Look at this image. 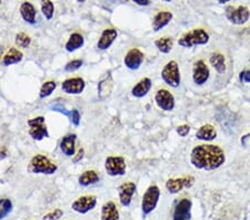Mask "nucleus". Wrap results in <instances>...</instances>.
I'll list each match as a JSON object with an SVG mask.
<instances>
[{"label":"nucleus","instance_id":"obj_1","mask_svg":"<svg viewBox=\"0 0 250 220\" xmlns=\"http://www.w3.org/2000/svg\"><path fill=\"white\" fill-rule=\"evenodd\" d=\"M226 162L225 150L213 143H201L192 148L190 163L199 170L213 171L219 169Z\"/></svg>","mask_w":250,"mask_h":220},{"label":"nucleus","instance_id":"obj_2","mask_svg":"<svg viewBox=\"0 0 250 220\" xmlns=\"http://www.w3.org/2000/svg\"><path fill=\"white\" fill-rule=\"evenodd\" d=\"M27 170L35 175H54L58 170V166L47 156L37 154L30 159Z\"/></svg>","mask_w":250,"mask_h":220},{"label":"nucleus","instance_id":"obj_3","mask_svg":"<svg viewBox=\"0 0 250 220\" xmlns=\"http://www.w3.org/2000/svg\"><path fill=\"white\" fill-rule=\"evenodd\" d=\"M210 40V36L206 31L204 28H196L188 33H185L178 39V45L183 48H193L197 46L207 45Z\"/></svg>","mask_w":250,"mask_h":220},{"label":"nucleus","instance_id":"obj_4","mask_svg":"<svg viewBox=\"0 0 250 220\" xmlns=\"http://www.w3.org/2000/svg\"><path fill=\"white\" fill-rule=\"evenodd\" d=\"M161 79L167 86L171 88H178L181 83V74L178 62L176 60H170L164 66L161 70Z\"/></svg>","mask_w":250,"mask_h":220},{"label":"nucleus","instance_id":"obj_5","mask_svg":"<svg viewBox=\"0 0 250 220\" xmlns=\"http://www.w3.org/2000/svg\"><path fill=\"white\" fill-rule=\"evenodd\" d=\"M27 125L29 127L28 134L35 141H42L45 138H49V131H48L43 116H37V117L28 119Z\"/></svg>","mask_w":250,"mask_h":220},{"label":"nucleus","instance_id":"obj_6","mask_svg":"<svg viewBox=\"0 0 250 220\" xmlns=\"http://www.w3.org/2000/svg\"><path fill=\"white\" fill-rule=\"evenodd\" d=\"M160 189L157 185H151L147 188L141 200V210L143 214L147 216L154 211L159 202Z\"/></svg>","mask_w":250,"mask_h":220},{"label":"nucleus","instance_id":"obj_7","mask_svg":"<svg viewBox=\"0 0 250 220\" xmlns=\"http://www.w3.org/2000/svg\"><path fill=\"white\" fill-rule=\"evenodd\" d=\"M104 170L110 177H120L126 174L127 163L123 156H108L104 160Z\"/></svg>","mask_w":250,"mask_h":220},{"label":"nucleus","instance_id":"obj_8","mask_svg":"<svg viewBox=\"0 0 250 220\" xmlns=\"http://www.w3.org/2000/svg\"><path fill=\"white\" fill-rule=\"evenodd\" d=\"M225 15L226 18L228 19V21H230L232 25L236 26L245 25L250 18V11L246 6H229L226 8Z\"/></svg>","mask_w":250,"mask_h":220},{"label":"nucleus","instance_id":"obj_9","mask_svg":"<svg viewBox=\"0 0 250 220\" xmlns=\"http://www.w3.org/2000/svg\"><path fill=\"white\" fill-rule=\"evenodd\" d=\"M195 177L192 176H185V177L169 178L166 181V189L169 194H179L184 189H189L195 185Z\"/></svg>","mask_w":250,"mask_h":220},{"label":"nucleus","instance_id":"obj_10","mask_svg":"<svg viewBox=\"0 0 250 220\" xmlns=\"http://www.w3.org/2000/svg\"><path fill=\"white\" fill-rule=\"evenodd\" d=\"M155 102L159 109L164 111H172L176 107V99L167 89H158L155 94Z\"/></svg>","mask_w":250,"mask_h":220},{"label":"nucleus","instance_id":"obj_11","mask_svg":"<svg viewBox=\"0 0 250 220\" xmlns=\"http://www.w3.org/2000/svg\"><path fill=\"white\" fill-rule=\"evenodd\" d=\"M210 78V69L204 60H197L192 67V81L196 86H204Z\"/></svg>","mask_w":250,"mask_h":220},{"label":"nucleus","instance_id":"obj_12","mask_svg":"<svg viewBox=\"0 0 250 220\" xmlns=\"http://www.w3.org/2000/svg\"><path fill=\"white\" fill-rule=\"evenodd\" d=\"M97 206V197L94 195H84L78 197L71 203V209L77 214L84 215L94 210Z\"/></svg>","mask_w":250,"mask_h":220},{"label":"nucleus","instance_id":"obj_13","mask_svg":"<svg viewBox=\"0 0 250 220\" xmlns=\"http://www.w3.org/2000/svg\"><path fill=\"white\" fill-rule=\"evenodd\" d=\"M145 60V54L141 51L139 48H131L128 50V53L125 55L124 57V63L126 68L129 70H138L143 65Z\"/></svg>","mask_w":250,"mask_h":220},{"label":"nucleus","instance_id":"obj_14","mask_svg":"<svg viewBox=\"0 0 250 220\" xmlns=\"http://www.w3.org/2000/svg\"><path fill=\"white\" fill-rule=\"evenodd\" d=\"M86 88V82L82 77H71L62 82V90L67 95H80Z\"/></svg>","mask_w":250,"mask_h":220},{"label":"nucleus","instance_id":"obj_15","mask_svg":"<svg viewBox=\"0 0 250 220\" xmlns=\"http://www.w3.org/2000/svg\"><path fill=\"white\" fill-rule=\"evenodd\" d=\"M192 202L190 199L183 198L177 202L173 210L172 220H190Z\"/></svg>","mask_w":250,"mask_h":220},{"label":"nucleus","instance_id":"obj_16","mask_svg":"<svg viewBox=\"0 0 250 220\" xmlns=\"http://www.w3.org/2000/svg\"><path fill=\"white\" fill-rule=\"evenodd\" d=\"M137 186L135 182L127 181L122 183L118 187V196H119V201L124 207H129L131 203L132 197L136 193Z\"/></svg>","mask_w":250,"mask_h":220},{"label":"nucleus","instance_id":"obj_17","mask_svg":"<svg viewBox=\"0 0 250 220\" xmlns=\"http://www.w3.org/2000/svg\"><path fill=\"white\" fill-rule=\"evenodd\" d=\"M118 37V31L115 28H106L103 30L102 35L97 41V48L99 50H108L115 42V40Z\"/></svg>","mask_w":250,"mask_h":220},{"label":"nucleus","instance_id":"obj_18","mask_svg":"<svg viewBox=\"0 0 250 220\" xmlns=\"http://www.w3.org/2000/svg\"><path fill=\"white\" fill-rule=\"evenodd\" d=\"M76 142H77V135L76 134L64 135L60 140V150L66 157H74L76 154Z\"/></svg>","mask_w":250,"mask_h":220},{"label":"nucleus","instance_id":"obj_19","mask_svg":"<svg viewBox=\"0 0 250 220\" xmlns=\"http://www.w3.org/2000/svg\"><path fill=\"white\" fill-rule=\"evenodd\" d=\"M172 18H173L172 13H170V11L168 10H161L159 13H157L151 22L152 30H154L155 33H158V31L164 29L165 27L170 23Z\"/></svg>","mask_w":250,"mask_h":220},{"label":"nucleus","instance_id":"obj_20","mask_svg":"<svg viewBox=\"0 0 250 220\" xmlns=\"http://www.w3.org/2000/svg\"><path fill=\"white\" fill-rule=\"evenodd\" d=\"M19 13L22 20L29 25H35L37 20V10L30 1H23L19 8Z\"/></svg>","mask_w":250,"mask_h":220},{"label":"nucleus","instance_id":"obj_21","mask_svg":"<svg viewBox=\"0 0 250 220\" xmlns=\"http://www.w3.org/2000/svg\"><path fill=\"white\" fill-rule=\"evenodd\" d=\"M152 87V81L150 78H143L141 80H139L136 85L132 87L131 89V95L134 96L135 98L141 99L150 93Z\"/></svg>","mask_w":250,"mask_h":220},{"label":"nucleus","instance_id":"obj_22","mask_svg":"<svg viewBox=\"0 0 250 220\" xmlns=\"http://www.w3.org/2000/svg\"><path fill=\"white\" fill-rule=\"evenodd\" d=\"M217 130L210 123H206V125L201 126L196 133V138L201 141L210 142L212 140L217 138Z\"/></svg>","mask_w":250,"mask_h":220},{"label":"nucleus","instance_id":"obj_23","mask_svg":"<svg viewBox=\"0 0 250 220\" xmlns=\"http://www.w3.org/2000/svg\"><path fill=\"white\" fill-rule=\"evenodd\" d=\"M23 59V54L21 50H19L18 48L11 47L7 50V53L3 55L1 63L3 66H13L16 63H19Z\"/></svg>","mask_w":250,"mask_h":220},{"label":"nucleus","instance_id":"obj_24","mask_svg":"<svg viewBox=\"0 0 250 220\" xmlns=\"http://www.w3.org/2000/svg\"><path fill=\"white\" fill-rule=\"evenodd\" d=\"M102 220H120L119 210L114 201H107L103 205Z\"/></svg>","mask_w":250,"mask_h":220},{"label":"nucleus","instance_id":"obj_25","mask_svg":"<svg viewBox=\"0 0 250 220\" xmlns=\"http://www.w3.org/2000/svg\"><path fill=\"white\" fill-rule=\"evenodd\" d=\"M209 63L212 66L217 73L223 75L227 70V63H226V57L220 53H211L209 55Z\"/></svg>","mask_w":250,"mask_h":220},{"label":"nucleus","instance_id":"obj_26","mask_svg":"<svg viewBox=\"0 0 250 220\" xmlns=\"http://www.w3.org/2000/svg\"><path fill=\"white\" fill-rule=\"evenodd\" d=\"M83 36L79 33H74L70 35L69 38H68L66 45H64V49H66L67 53H75V51L79 50L80 48H83Z\"/></svg>","mask_w":250,"mask_h":220},{"label":"nucleus","instance_id":"obj_27","mask_svg":"<svg viewBox=\"0 0 250 220\" xmlns=\"http://www.w3.org/2000/svg\"><path fill=\"white\" fill-rule=\"evenodd\" d=\"M99 179H100V176L96 170L88 169V170H84L83 173L79 176L78 182L82 187H89L98 182Z\"/></svg>","mask_w":250,"mask_h":220},{"label":"nucleus","instance_id":"obj_28","mask_svg":"<svg viewBox=\"0 0 250 220\" xmlns=\"http://www.w3.org/2000/svg\"><path fill=\"white\" fill-rule=\"evenodd\" d=\"M112 89V79L110 74H108L102 81L98 83V97L106 99L110 95Z\"/></svg>","mask_w":250,"mask_h":220},{"label":"nucleus","instance_id":"obj_29","mask_svg":"<svg viewBox=\"0 0 250 220\" xmlns=\"http://www.w3.org/2000/svg\"><path fill=\"white\" fill-rule=\"evenodd\" d=\"M155 46L161 54L167 55L170 53L173 48V39L171 37H161L155 41Z\"/></svg>","mask_w":250,"mask_h":220},{"label":"nucleus","instance_id":"obj_30","mask_svg":"<svg viewBox=\"0 0 250 220\" xmlns=\"http://www.w3.org/2000/svg\"><path fill=\"white\" fill-rule=\"evenodd\" d=\"M57 88V83L54 80H48V81H45L40 87L39 90V98L40 99H46L48 97L54 94V91Z\"/></svg>","mask_w":250,"mask_h":220},{"label":"nucleus","instance_id":"obj_31","mask_svg":"<svg viewBox=\"0 0 250 220\" xmlns=\"http://www.w3.org/2000/svg\"><path fill=\"white\" fill-rule=\"evenodd\" d=\"M40 9L47 20H51L55 15V5L51 0H40Z\"/></svg>","mask_w":250,"mask_h":220},{"label":"nucleus","instance_id":"obj_32","mask_svg":"<svg viewBox=\"0 0 250 220\" xmlns=\"http://www.w3.org/2000/svg\"><path fill=\"white\" fill-rule=\"evenodd\" d=\"M13 201L8 198L0 199V220L5 219L13 211Z\"/></svg>","mask_w":250,"mask_h":220},{"label":"nucleus","instance_id":"obj_33","mask_svg":"<svg viewBox=\"0 0 250 220\" xmlns=\"http://www.w3.org/2000/svg\"><path fill=\"white\" fill-rule=\"evenodd\" d=\"M15 43L18 48H28L31 45V38L25 33H18L15 37Z\"/></svg>","mask_w":250,"mask_h":220},{"label":"nucleus","instance_id":"obj_34","mask_svg":"<svg viewBox=\"0 0 250 220\" xmlns=\"http://www.w3.org/2000/svg\"><path fill=\"white\" fill-rule=\"evenodd\" d=\"M83 61L82 59H74L70 60L69 62L66 63V66L63 67V69L66 73H75V71L79 70L83 67Z\"/></svg>","mask_w":250,"mask_h":220},{"label":"nucleus","instance_id":"obj_35","mask_svg":"<svg viewBox=\"0 0 250 220\" xmlns=\"http://www.w3.org/2000/svg\"><path fill=\"white\" fill-rule=\"evenodd\" d=\"M63 216V211L62 209H54L47 213L45 216L42 217V220H59Z\"/></svg>","mask_w":250,"mask_h":220},{"label":"nucleus","instance_id":"obj_36","mask_svg":"<svg viewBox=\"0 0 250 220\" xmlns=\"http://www.w3.org/2000/svg\"><path fill=\"white\" fill-rule=\"evenodd\" d=\"M191 130V127L187 125V123H184V125H180L176 128V133L178 134L179 137H187V136L189 135V133H190Z\"/></svg>","mask_w":250,"mask_h":220},{"label":"nucleus","instance_id":"obj_37","mask_svg":"<svg viewBox=\"0 0 250 220\" xmlns=\"http://www.w3.org/2000/svg\"><path fill=\"white\" fill-rule=\"evenodd\" d=\"M69 119H70V122L72 125L78 127L80 125V120H82V115H80L79 110L78 109H72L70 116H69Z\"/></svg>","mask_w":250,"mask_h":220},{"label":"nucleus","instance_id":"obj_38","mask_svg":"<svg viewBox=\"0 0 250 220\" xmlns=\"http://www.w3.org/2000/svg\"><path fill=\"white\" fill-rule=\"evenodd\" d=\"M239 80L241 82L250 83V70H244L239 74Z\"/></svg>","mask_w":250,"mask_h":220},{"label":"nucleus","instance_id":"obj_39","mask_svg":"<svg viewBox=\"0 0 250 220\" xmlns=\"http://www.w3.org/2000/svg\"><path fill=\"white\" fill-rule=\"evenodd\" d=\"M83 156H84V149L83 148H79L77 154H75L74 157H72V161H74L75 163L82 161V160L83 159Z\"/></svg>","mask_w":250,"mask_h":220},{"label":"nucleus","instance_id":"obj_40","mask_svg":"<svg viewBox=\"0 0 250 220\" xmlns=\"http://www.w3.org/2000/svg\"><path fill=\"white\" fill-rule=\"evenodd\" d=\"M131 1L141 7H147L150 5V0H131Z\"/></svg>","mask_w":250,"mask_h":220},{"label":"nucleus","instance_id":"obj_41","mask_svg":"<svg viewBox=\"0 0 250 220\" xmlns=\"http://www.w3.org/2000/svg\"><path fill=\"white\" fill-rule=\"evenodd\" d=\"M7 156H8V153H7L6 148H1V149H0V160L5 159Z\"/></svg>","mask_w":250,"mask_h":220},{"label":"nucleus","instance_id":"obj_42","mask_svg":"<svg viewBox=\"0 0 250 220\" xmlns=\"http://www.w3.org/2000/svg\"><path fill=\"white\" fill-rule=\"evenodd\" d=\"M219 3H221V5H224V3H227L229 1H231V0H217Z\"/></svg>","mask_w":250,"mask_h":220},{"label":"nucleus","instance_id":"obj_43","mask_svg":"<svg viewBox=\"0 0 250 220\" xmlns=\"http://www.w3.org/2000/svg\"><path fill=\"white\" fill-rule=\"evenodd\" d=\"M104 2H106V3H112L115 1V0H103Z\"/></svg>","mask_w":250,"mask_h":220},{"label":"nucleus","instance_id":"obj_44","mask_svg":"<svg viewBox=\"0 0 250 220\" xmlns=\"http://www.w3.org/2000/svg\"><path fill=\"white\" fill-rule=\"evenodd\" d=\"M84 1H86V0H77V2H79V3H83Z\"/></svg>","mask_w":250,"mask_h":220},{"label":"nucleus","instance_id":"obj_45","mask_svg":"<svg viewBox=\"0 0 250 220\" xmlns=\"http://www.w3.org/2000/svg\"><path fill=\"white\" fill-rule=\"evenodd\" d=\"M163 1H165V2H170V1H172V0H163Z\"/></svg>","mask_w":250,"mask_h":220},{"label":"nucleus","instance_id":"obj_46","mask_svg":"<svg viewBox=\"0 0 250 220\" xmlns=\"http://www.w3.org/2000/svg\"><path fill=\"white\" fill-rule=\"evenodd\" d=\"M117 1H126V0H117Z\"/></svg>","mask_w":250,"mask_h":220},{"label":"nucleus","instance_id":"obj_47","mask_svg":"<svg viewBox=\"0 0 250 220\" xmlns=\"http://www.w3.org/2000/svg\"><path fill=\"white\" fill-rule=\"evenodd\" d=\"M0 5H1V0H0Z\"/></svg>","mask_w":250,"mask_h":220}]
</instances>
